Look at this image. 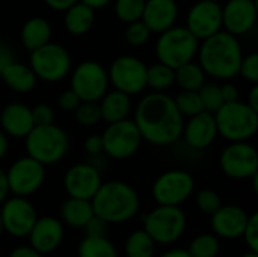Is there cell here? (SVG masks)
<instances>
[{"label": "cell", "mask_w": 258, "mask_h": 257, "mask_svg": "<svg viewBox=\"0 0 258 257\" xmlns=\"http://www.w3.org/2000/svg\"><path fill=\"white\" fill-rule=\"evenodd\" d=\"M175 83L181 88V91L198 92L206 83V73L197 62L192 61L175 70Z\"/></svg>", "instance_id": "obj_29"}, {"label": "cell", "mask_w": 258, "mask_h": 257, "mask_svg": "<svg viewBox=\"0 0 258 257\" xmlns=\"http://www.w3.org/2000/svg\"><path fill=\"white\" fill-rule=\"evenodd\" d=\"M94 21H95V11L82 2L74 3L71 8L65 11V18H63L65 29L74 36L86 35L92 29Z\"/></svg>", "instance_id": "obj_27"}, {"label": "cell", "mask_w": 258, "mask_h": 257, "mask_svg": "<svg viewBox=\"0 0 258 257\" xmlns=\"http://www.w3.org/2000/svg\"><path fill=\"white\" fill-rule=\"evenodd\" d=\"M45 2V5L48 6V8H51V9H54V11H62V12H65L68 8H71L74 3H77L79 0H44Z\"/></svg>", "instance_id": "obj_49"}, {"label": "cell", "mask_w": 258, "mask_h": 257, "mask_svg": "<svg viewBox=\"0 0 258 257\" xmlns=\"http://www.w3.org/2000/svg\"><path fill=\"white\" fill-rule=\"evenodd\" d=\"M218 135L230 142H248L258 130V112L246 101L222 105L215 114Z\"/></svg>", "instance_id": "obj_4"}, {"label": "cell", "mask_w": 258, "mask_h": 257, "mask_svg": "<svg viewBox=\"0 0 258 257\" xmlns=\"http://www.w3.org/2000/svg\"><path fill=\"white\" fill-rule=\"evenodd\" d=\"M212 2H219V0H212Z\"/></svg>", "instance_id": "obj_57"}, {"label": "cell", "mask_w": 258, "mask_h": 257, "mask_svg": "<svg viewBox=\"0 0 258 257\" xmlns=\"http://www.w3.org/2000/svg\"><path fill=\"white\" fill-rule=\"evenodd\" d=\"M242 238L245 239L249 251L258 253V214L249 215V220L246 223Z\"/></svg>", "instance_id": "obj_42"}, {"label": "cell", "mask_w": 258, "mask_h": 257, "mask_svg": "<svg viewBox=\"0 0 258 257\" xmlns=\"http://www.w3.org/2000/svg\"><path fill=\"white\" fill-rule=\"evenodd\" d=\"M150 35H151V32L142 20L130 23L125 29V41L132 47H142L144 44L148 42Z\"/></svg>", "instance_id": "obj_39"}, {"label": "cell", "mask_w": 258, "mask_h": 257, "mask_svg": "<svg viewBox=\"0 0 258 257\" xmlns=\"http://www.w3.org/2000/svg\"><path fill=\"white\" fill-rule=\"evenodd\" d=\"M29 245L41 256L56 251L65 238V227L56 217H38L29 233Z\"/></svg>", "instance_id": "obj_19"}, {"label": "cell", "mask_w": 258, "mask_h": 257, "mask_svg": "<svg viewBox=\"0 0 258 257\" xmlns=\"http://www.w3.org/2000/svg\"><path fill=\"white\" fill-rule=\"evenodd\" d=\"M0 77L9 89H12L14 92H18V94H27V92L33 91V88L36 86V82H38L32 68L27 64L17 62V61L9 64L0 73Z\"/></svg>", "instance_id": "obj_25"}, {"label": "cell", "mask_w": 258, "mask_h": 257, "mask_svg": "<svg viewBox=\"0 0 258 257\" xmlns=\"http://www.w3.org/2000/svg\"><path fill=\"white\" fill-rule=\"evenodd\" d=\"M187 229V215L181 208L157 206L150 211L142 223V230L154 244L171 245L177 242Z\"/></svg>", "instance_id": "obj_7"}, {"label": "cell", "mask_w": 258, "mask_h": 257, "mask_svg": "<svg viewBox=\"0 0 258 257\" xmlns=\"http://www.w3.org/2000/svg\"><path fill=\"white\" fill-rule=\"evenodd\" d=\"M219 167L230 179H254L258 174L257 148L249 142H230L219 156Z\"/></svg>", "instance_id": "obj_14"}, {"label": "cell", "mask_w": 258, "mask_h": 257, "mask_svg": "<svg viewBox=\"0 0 258 257\" xmlns=\"http://www.w3.org/2000/svg\"><path fill=\"white\" fill-rule=\"evenodd\" d=\"M21 44L27 52H35L45 44L51 42V26L42 17L29 18L21 27Z\"/></svg>", "instance_id": "obj_26"}, {"label": "cell", "mask_w": 258, "mask_h": 257, "mask_svg": "<svg viewBox=\"0 0 258 257\" xmlns=\"http://www.w3.org/2000/svg\"><path fill=\"white\" fill-rule=\"evenodd\" d=\"M94 217L91 201L79 198H67L60 206V221L73 229H83Z\"/></svg>", "instance_id": "obj_28"}, {"label": "cell", "mask_w": 258, "mask_h": 257, "mask_svg": "<svg viewBox=\"0 0 258 257\" xmlns=\"http://www.w3.org/2000/svg\"><path fill=\"white\" fill-rule=\"evenodd\" d=\"M195 192V179L186 170H166L153 183L151 194L157 206L181 208Z\"/></svg>", "instance_id": "obj_8"}, {"label": "cell", "mask_w": 258, "mask_h": 257, "mask_svg": "<svg viewBox=\"0 0 258 257\" xmlns=\"http://www.w3.org/2000/svg\"><path fill=\"white\" fill-rule=\"evenodd\" d=\"M74 117H76V121L83 127L97 126L101 121L100 106L95 101H80V105L74 111Z\"/></svg>", "instance_id": "obj_37"}, {"label": "cell", "mask_w": 258, "mask_h": 257, "mask_svg": "<svg viewBox=\"0 0 258 257\" xmlns=\"http://www.w3.org/2000/svg\"><path fill=\"white\" fill-rule=\"evenodd\" d=\"M24 145L29 158L47 167L60 162L67 156L70 150V136L54 123L35 126L24 138Z\"/></svg>", "instance_id": "obj_5"}, {"label": "cell", "mask_w": 258, "mask_h": 257, "mask_svg": "<svg viewBox=\"0 0 258 257\" xmlns=\"http://www.w3.org/2000/svg\"><path fill=\"white\" fill-rule=\"evenodd\" d=\"M79 2H82V3H85V5H88L89 8H92V9L95 11V9H98V8H104V6H107L112 0H79Z\"/></svg>", "instance_id": "obj_53"}, {"label": "cell", "mask_w": 258, "mask_h": 257, "mask_svg": "<svg viewBox=\"0 0 258 257\" xmlns=\"http://www.w3.org/2000/svg\"><path fill=\"white\" fill-rule=\"evenodd\" d=\"M200 41L184 27L174 26L159 35L156 42V56L160 64L177 70L189 64L198 53Z\"/></svg>", "instance_id": "obj_6"}, {"label": "cell", "mask_w": 258, "mask_h": 257, "mask_svg": "<svg viewBox=\"0 0 258 257\" xmlns=\"http://www.w3.org/2000/svg\"><path fill=\"white\" fill-rule=\"evenodd\" d=\"M9 257H42L38 251H35L30 245H20L15 247L11 253Z\"/></svg>", "instance_id": "obj_48"}, {"label": "cell", "mask_w": 258, "mask_h": 257, "mask_svg": "<svg viewBox=\"0 0 258 257\" xmlns=\"http://www.w3.org/2000/svg\"><path fill=\"white\" fill-rule=\"evenodd\" d=\"M147 0H115L116 17L122 23H135L142 18L144 6Z\"/></svg>", "instance_id": "obj_35"}, {"label": "cell", "mask_w": 258, "mask_h": 257, "mask_svg": "<svg viewBox=\"0 0 258 257\" xmlns=\"http://www.w3.org/2000/svg\"><path fill=\"white\" fill-rule=\"evenodd\" d=\"M57 105L62 111L65 112H74L77 109V106L80 105V100L79 97L71 91V89H67L63 91L60 95H59V100H57Z\"/></svg>", "instance_id": "obj_44"}, {"label": "cell", "mask_w": 258, "mask_h": 257, "mask_svg": "<svg viewBox=\"0 0 258 257\" xmlns=\"http://www.w3.org/2000/svg\"><path fill=\"white\" fill-rule=\"evenodd\" d=\"M195 201H197L198 209L203 214L210 215V217L222 206L221 195L215 189H210V188H206V189L198 191L197 195H195Z\"/></svg>", "instance_id": "obj_38"}, {"label": "cell", "mask_w": 258, "mask_h": 257, "mask_svg": "<svg viewBox=\"0 0 258 257\" xmlns=\"http://www.w3.org/2000/svg\"><path fill=\"white\" fill-rule=\"evenodd\" d=\"M174 103H175L177 111L180 112V115H181L183 118H190V117H195V115L204 112L198 92L181 91V92L174 98Z\"/></svg>", "instance_id": "obj_34"}, {"label": "cell", "mask_w": 258, "mask_h": 257, "mask_svg": "<svg viewBox=\"0 0 258 257\" xmlns=\"http://www.w3.org/2000/svg\"><path fill=\"white\" fill-rule=\"evenodd\" d=\"M5 176L9 194L29 198L44 185L45 167L29 156H21L9 165Z\"/></svg>", "instance_id": "obj_11"}, {"label": "cell", "mask_w": 258, "mask_h": 257, "mask_svg": "<svg viewBox=\"0 0 258 257\" xmlns=\"http://www.w3.org/2000/svg\"><path fill=\"white\" fill-rule=\"evenodd\" d=\"M219 251L221 242L213 233H201L195 236L187 248L190 257H218Z\"/></svg>", "instance_id": "obj_33"}, {"label": "cell", "mask_w": 258, "mask_h": 257, "mask_svg": "<svg viewBox=\"0 0 258 257\" xmlns=\"http://www.w3.org/2000/svg\"><path fill=\"white\" fill-rule=\"evenodd\" d=\"M79 257H119L115 245L107 236L88 238L85 236L77 248Z\"/></svg>", "instance_id": "obj_31"}, {"label": "cell", "mask_w": 258, "mask_h": 257, "mask_svg": "<svg viewBox=\"0 0 258 257\" xmlns=\"http://www.w3.org/2000/svg\"><path fill=\"white\" fill-rule=\"evenodd\" d=\"M133 123L142 141L154 147L175 144L184 127V118L177 111L174 98L165 92H150L142 97L135 109Z\"/></svg>", "instance_id": "obj_1"}, {"label": "cell", "mask_w": 258, "mask_h": 257, "mask_svg": "<svg viewBox=\"0 0 258 257\" xmlns=\"http://www.w3.org/2000/svg\"><path fill=\"white\" fill-rule=\"evenodd\" d=\"M107 227H109V224L106 221H103L101 218L94 215L88 221V224L83 227L85 236H88V238H103L107 233Z\"/></svg>", "instance_id": "obj_43"}, {"label": "cell", "mask_w": 258, "mask_h": 257, "mask_svg": "<svg viewBox=\"0 0 258 257\" xmlns=\"http://www.w3.org/2000/svg\"><path fill=\"white\" fill-rule=\"evenodd\" d=\"M103 155L107 158L122 161L132 158L142 144L141 133L133 120H122L107 124L103 135Z\"/></svg>", "instance_id": "obj_12"}, {"label": "cell", "mask_w": 258, "mask_h": 257, "mask_svg": "<svg viewBox=\"0 0 258 257\" xmlns=\"http://www.w3.org/2000/svg\"><path fill=\"white\" fill-rule=\"evenodd\" d=\"M35 127L32 120V111L24 103H9L0 111V130L17 139H24Z\"/></svg>", "instance_id": "obj_22"}, {"label": "cell", "mask_w": 258, "mask_h": 257, "mask_svg": "<svg viewBox=\"0 0 258 257\" xmlns=\"http://www.w3.org/2000/svg\"><path fill=\"white\" fill-rule=\"evenodd\" d=\"M240 257H258V253H254V251H246L245 254H242Z\"/></svg>", "instance_id": "obj_55"}, {"label": "cell", "mask_w": 258, "mask_h": 257, "mask_svg": "<svg viewBox=\"0 0 258 257\" xmlns=\"http://www.w3.org/2000/svg\"><path fill=\"white\" fill-rule=\"evenodd\" d=\"M257 23L255 0H228L222 6V27L233 36L246 35Z\"/></svg>", "instance_id": "obj_18"}, {"label": "cell", "mask_w": 258, "mask_h": 257, "mask_svg": "<svg viewBox=\"0 0 258 257\" xmlns=\"http://www.w3.org/2000/svg\"><path fill=\"white\" fill-rule=\"evenodd\" d=\"M124 250L127 257H153L156 244L142 229H139L127 236Z\"/></svg>", "instance_id": "obj_32"}, {"label": "cell", "mask_w": 258, "mask_h": 257, "mask_svg": "<svg viewBox=\"0 0 258 257\" xmlns=\"http://www.w3.org/2000/svg\"><path fill=\"white\" fill-rule=\"evenodd\" d=\"M83 148L92 158L101 156L103 155V139H101V135H91V136H88L85 139V142H83Z\"/></svg>", "instance_id": "obj_45"}, {"label": "cell", "mask_w": 258, "mask_h": 257, "mask_svg": "<svg viewBox=\"0 0 258 257\" xmlns=\"http://www.w3.org/2000/svg\"><path fill=\"white\" fill-rule=\"evenodd\" d=\"M94 215L107 224H122L133 220L141 208L136 189L122 180L103 182L91 200Z\"/></svg>", "instance_id": "obj_3"}, {"label": "cell", "mask_w": 258, "mask_h": 257, "mask_svg": "<svg viewBox=\"0 0 258 257\" xmlns=\"http://www.w3.org/2000/svg\"><path fill=\"white\" fill-rule=\"evenodd\" d=\"M178 5L175 0H147L142 12V21L153 33H163L175 26Z\"/></svg>", "instance_id": "obj_23"}, {"label": "cell", "mask_w": 258, "mask_h": 257, "mask_svg": "<svg viewBox=\"0 0 258 257\" xmlns=\"http://www.w3.org/2000/svg\"><path fill=\"white\" fill-rule=\"evenodd\" d=\"M198 65L206 76L231 80L239 74V68L243 59V52L239 39L225 30L215 33L204 39L198 47Z\"/></svg>", "instance_id": "obj_2"}, {"label": "cell", "mask_w": 258, "mask_h": 257, "mask_svg": "<svg viewBox=\"0 0 258 257\" xmlns=\"http://www.w3.org/2000/svg\"><path fill=\"white\" fill-rule=\"evenodd\" d=\"M203 109L209 114H215L222 105V95H221V86L216 83H204L198 91Z\"/></svg>", "instance_id": "obj_36"}, {"label": "cell", "mask_w": 258, "mask_h": 257, "mask_svg": "<svg viewBox=\"0 0 258 257\" xmlns=\"http://www.w3.org/2000/svg\"><path fill=\"white\" fill-rule=\"evenodd\" d=\"M29 67L35 73L36 79L54 83L68 76L71 70V56L60 44L48 42L30 53Z\"/></svg>", "instance_id": "obj_9"}, {"label": "cell", "mask_w": 258, "mask_h": 257, "mask_svg": "<svg viewBox=\"0 0 258 257\" xmlns=\"http://www.w3.org/2000/svg\"><path fill=\"white\" fill-rule=\"evenodd\" d=\"M160 257H190V254L184 248H172V250L165 251Z\"/></svg>", "instance_id": "obj_52"}, {"label": "cell", "mask_w": 258, "mask_h": 257, "mask_svg": "<svg viewBox=\"0 0 258 257\" xmlns=\"http://www.w3.org/2000/svg\"><path fill=\"white\" fill-rule=\"evenodd\" d=\"M221 95H222V100H224V105L225 103H233V101H237L240 100V92H239V88L231 83V82H227L221 86Z\"/></svg>", "instance_id": "obj_46"}, {"label": "cell", "mask_w": 258, "mask_h": 257, "mask_svg": "<svg viewBox=\"0 0 258 257\" xmlns=\"http://www.w3.org/2000/svg\"><path fill=\"white\" fill-rule=\"evenodd\" d=\"M32 111V120L35 126H47V124H53L54 123V111L48 103H38L33 108H30Z\"/></svg>", "instance_id": "obj_41"}, {"label": "cell", "mask_w": 258, "mask_h": 257, "mask_svg": "<svg viewBox=\"0 0 258 257\" xmlns=\"http://www.w3.org/2000/svg\"><path fill=\"white\" fill-rule=\"evenodd\" d=\"M70 85L80 101L98 103L109 89L107 70L97 61H83L73 70Z\"/></svg>", "instance_id": "obj_10"}, {"label": "cell", "mask_w": 258, "mask_h": 257, "mask_svg": "<svg viewBox=\"0 0 258 257\" xmlns=\"http://www.w3.org/2000/svg\"><path fill=\"white\" fill-rule=\"evenodd\" d=\"M198 41H204L222 30V6L219 2L198 0L192 5L184 26Z\"/></svg>", "instance_id": "obj_16"}, {"label": "cell", "mask_w": 258, "mask_h": 257, "mask_svg": "<svg viewBox=\"0 0 258 257\" xmlns=\"http://www.w3.org/2000/svg\"><path fill=\"white\" fill-rule=\"evenodd\" d=\"M181 136L184 138L186 144L194 150L209 148L218 136L215 115L204 111L195 117H190L184 123Z\"/></svg>", "instance_id": "obj_21"}, {"label": "cell", "mask_w": 258, "mask_h": 257, "mask_svg": "<svg viewBox=\"0 0 258 257\" xmlns=\"http://www.w3.org/2000/svg\"><path fill=\"white\" fill-rule=\"evenodd\" d=\"M109 83L119 92L127 95L141 94L147 88V65L136 56H118L107 71Z\"/></svg>", "instance_id": "obj_13"}, {"label": "cell", "mask_w": 258, "mask_h": 257, "mask_svg": "<svg viewBox=\"0 0 258 257\" xmlns=\"http://www.w3.org/2000/svg\"><path fill=\"white\" fill-rule=\"evenodd\" d=\"M239 74H242L243 79L249 80L251 83L257 85L258 82V53H249L248 56H243Z\"/></svg>", "instance_id": "obj_40"}, {"label": "cell", "mask_w": 258, "mask_h": 257, "mask_svg": "<svg viewBox=\"0 0 258 257\" xmlns=\"http://www.w3.org/2000/svg\"><path fill=\"white\" fill-rule=\"evenodd\" d=\"M9 197V189H8V183H6V176H5V170L0 168V206L5 203V200Z\"/></svg>", "instance_id": "obj_50"}, {"label": "cell", "mask_w": 258, "mask_h": 257, "mask_svg": "<svg viewBox=\"0 0 258 257\" xmlns=\"http://www.w3.org/2000/svg\"><path fill=\"white\" fill-rule=\"evenodd\" d=\"M14 62V55H12V50L9 48L8 44L5 42H0V73L9 65Z\"/></svg>", "instance_id": "obj_47"}, {"label": "cell", "mask_w": 258, "mask_h": 257, "mask_svg": "<svg viewBox=\"0 0 258 257\" xmlns=\"http://www.w3.org/2000/svg\"><path fill=\"white\" fill-rule=\"evenodd\" d=\"M98 106L101 112V120H104L107 124L127 120L133 109L132 97L116 89L107 91L98 101Z\"/></svg>", "instance_id": "obj_24"}, {"label": "cell", "mask_w": 258, "mask_h": 257, "mask_svg": "<svg viewBox=\"0 0 258 257\" xmlns=\"http://www.w3.org/2000/svg\"><path fill=\"white\" fill-rule=\"evenodd\" d=\"M249 214L237 204H222L210 220L213 235L222 239L242 238Z\"/></svg>", "instance_id": "obj_20"}, {"label": "cell", "mask_w": 258, "mask_h": 257, "mask_svg": "<svg viewBox=\"0 0 258 257\" xmlns=\"http://www.w3.org/2000/svg\"><path fill=\"white\" fill-rule=\"evenodd\" d=\"M175 83V70L157 62L147 67V88L153 92H165Z\"/></svg>", "instance_id": "obj_30"}, {"label": "cell", "mask_w": 258, "mask_h": 257, "mask_svg": "<svg viewBox=\"0 0 258 257\" xmlns=\"http://www.w3.org/2000/svg\"><path fill=\"white\" fill-rule=\"evenodd\" d=\"M3 233V223H2V217H0V235Z\"/></svg>", "instance_id": "obj_56"}, {"label": "cell", "mask_w": 258, "mask_h": 257, "mask_svg": "<svg viewBox=\"0 0 258 257\" xmlns=\"http://www.w3.org/2000/svg\"><path fill=\"white\" fill-rule=\"evenodd\" d=\"M103 183L101 171L89 162H80L70 167L63 176V188L70 198L91 201Z\"/></svg>", "instance_id": "obj_17"}, {"label": "cell", "mask_w": 258, "mask_h": 257, "mask_svg": "<svg viewBox=\"0 0 258 257\" xmlns=\"http://www.w3.org/2000/svg\"><path fill=\"white\" fill-rule=\"evenodd\" d=\"M9 148V142H8V136L0 130V161L6 156Z\"/></svg>", "instance_id": "obj_54"}, {"label": "cell", "mask_w": 258, "mask_h": 257, "mask_svg": "<svg viewBox=\"0 0 258 257\" xmlns=\"http://www.w3.org/2000/svg\"><path fill=\"white\" fill-rule=\"evenodd\" d=\"M254 111H257L258 112V86L257 85H254V88L251 89V92H249V98H248V101H246Z\"/></svg>", "instance_id": "obj_51"}, {"label": "cell", "mask_w": 258, "mask_h": 257, "mask_svg": "<svg viewBox=\"0 0 258 257\" xmlns=\"http://www.w3.org/2000/svg\"><path fill=\"white\" fill-rule=\"evenodd\" d=\"M0 217L3 232L18 239L27 238L38 220L35 206L29 201V198L23 197H8L0 206Z\"/></svg>", "instance_id": "obj_15"}]
</instances>
